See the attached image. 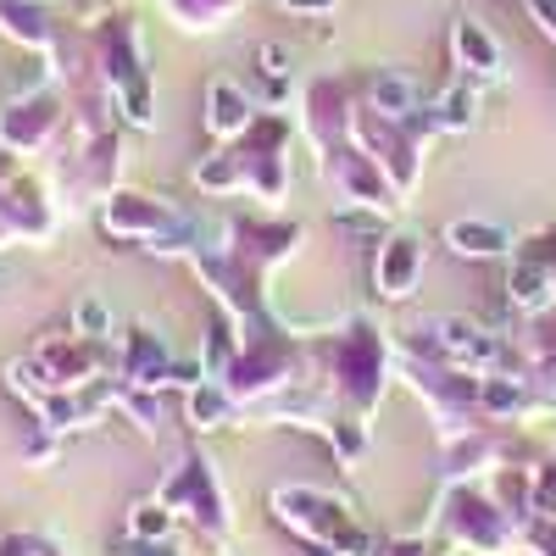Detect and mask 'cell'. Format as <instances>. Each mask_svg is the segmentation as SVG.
Wrapping results in <instances>:
<instances>
[{
	"instance_id": "cell-1",
	"label": "cell",
	"mask_w": 556,
	"mask_h": 556,
	"mask_svg": "<svg viewBox=\"0 0 556 556\" xmlns=\"http://www.w3.org/2000/svg\"><path fill=\"white\" fill-rule=\"evenodd\" d=\"M285 7H306L312 12V7H334V0H285Z\"/></svg>"
}]
</instances>
